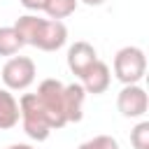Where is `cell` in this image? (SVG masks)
I'll list each match as a JSON object with an SVG mask.
<instances>
[{
  "mask_svg": "<svg viewBox=\"0 0 149 149\" xmlns=\"http://www.w3.org/2000/svg\"><path fill=\"white\" fill-rule=\"evenodd\" d=\"M19 112H21V123H23V130L30 140H37V142H44L49 137V133L54 130L37 95L35 93H23L21 100H19Z\"/></svg>",
  "mask_w": 149,
  "mask_h": 149,
  "instance_id": "cell-1",
  "label": "cell"
},
{
  "mask_svg": "<svg viewBox=\"0 0 149 149\" xmlns=\"http://www.w3.org/2000/svg\"><path fill=\"white\" fill-rule=\"evenodd\" d=\"M147 72V56L140 47H121L114 56V77L121 84H140Z\"/></svg>",
  "mask_w": 149,
  "mask_h": 149,
  "instance_id": "cell-2",
  "label": "cell"
},
{
  "mask_svg": "<svg viewBox=\"0 0 149 149\" xmlns=\"http://www.w3.org/2000/svg\"><path fill=\"white\" fill-rule=\"evenodd\" d=\"M63 81L58 79H44L40 86H37V100L51 123V128H63L68 123L65 119V112H63Z\"/></svg>",
  "mask_w": 149,
  "mask_h": 149,
  "instance_id": "cell-3",
  "label": "cell"
},
{
  "mask_svg": "<svg viewBox=\"0 0 149 149\" xmlns=\"http://www.w3.org/2000/svg\"><path fill=\"white\" fill-rule=\"evenodd\" d=\"M35 61L28 56H9V61L2 65V81L9 91H26L35 81Z\"/></svg>",
  "mask_w": 149,
  "mask_h": 149,
  "instance_id": "cell-4",
  "label": "cell"
},
{
  "mask_svg": "<svg viewBox=\"0 0 149 149\" xmlns=\"http://www.w3.org/2000/svg\"><path fill=\"white\" fill-rule=\"evenodd\" d=\"M147 107H149L147 91L140 84H123V88L116 95V109L121 112V116L140 119L147 114Z\"/></svg>",
  "mask_w": 149,
  "mask_h": 149,
  "instance_id": "cell-5",
  "label": "cell"
},
{
  "mask_svg": "<svg viewBox=\"0 0 149 149\" xmlns=\"http://www.w3.org/2000/svg\"><path fill=\"white\" fill-rule=\"evenodd\" d=\"M65 42H68V28H65V23L56 21V19H49V21L44 19L33 47H37L42 51H58Z\"/></svg>",
  "mask_w": 149,
  "mask_h": 149,
  "instance_id": "cell-6",
  "label": "cell"
},
{
  "mask_svg": "<svg viewBox=\"0 0 149 149\" xmlns=\"http://www.w3.org/2000/svg\"><path fill=\"white\" fill-rule=\"evenodd\" d=\"M81 79V86L86 93H93V95H100L109 88V81H112V72H109V65L102 63L100 58L79 77Z\"/></svg>",
  "mask_w": 149,
  "mask_h": 149,
  "instance_id": "cell-7",
  "label": "cell"
},
{
  "mask_svg": "<svg viewBox=\"0 0 149 149\" xmlns=\"http://www.w3.org/2000/svg\"><path fill=\"white\" fill-rule=\"evenodd\" d=\"M95 61H98V54H95V49L88 42H74L68 49V68L77 77H81Z\"/></svg>",
  "mask_w": 149,
  "mask_h": 149,
  "instance_id": "cell-8",
  "label": "cell"
},
{
  "mask_svg": "<svg viewBox=\"0 0 149 149\" xmlns=\"http://www.w3.org/2000/svg\"><path fill=\"white\" fill-rule=\"evenodd\" d=\"M84 98H86V91L81 84H68L63 86V112H65V119L77 123L81 121V107H84Z\"/></svg>",
  "mask_w": 149,
  "mask_h": 149,
  "instance_id": "cell-9",
  "label": "cell"
},
{
  "mask_svg": "<svg viewBox=\"0 0 149 149\" xmlns=\"http://www.w3.org/2000/svg\"><path fill=\"white\" fill-rule=\"evenodd\" d=\"M21 112H19V100L9 88H0V130H9L19 123Z\"/></svg>",
  "mask_w": 149,
  "mask_h": 149,
  "instance_id": "cell-10",
  "label": "cell"
},
{
  "mask_svg": "<svg viewBox=\"0 0 149 149\" xmlns=\"http://www.w3.org/2000/svg\"><path fill=\"white\" fill-rule=\"evenodd\" d=\"M42 21H44V19L35 16V14H23V16H19V19H16L14 30H16V33H19V37L23 40V44H30V47L35 44V37H37V33H40Z\"/></svg>",
  "mask_w": 149,
  "mask_h": 149,
  "instance_id": "cell-11",
  "label": "cell"
},
{
  "mask_svg": "<svg viewBox=\"0 0 149 149\" xmlns=\"http://www.w3.org/2000/svg\"><path fill=\"white\" fill-rule=\"evenodd\" d=\"M23 40L19 37V33L14 30V26H5L0 28V56H16L21 51Z\"/></svg>",
  "mask_w": 149,
  "mask_h": 149,
  "instance_id": "cell-12",
  "label": "cell"
},
{
  "mask_svg": "<svg viewBox=\"0 0 149 149\" xmlns=\"http://www.w3.org/2000/svg\"><path fill=\"white\" fill-rule=\"evenodd\" d=\"M74 9H77V0H47L42 12H47L49 19L61 21V19H68Z\"/></svg>",
  "mask_w": 149,
  "mask_h": 149,
  "instance_id": "cell-13",
  "label": "cell"
},
{
  "mask_svg": "<svg viewBox=\"0 0 149 149\" xmlns=\"http://www.w3.org/2000/svg\"><path fill=\"white\" fill-rule=\"evenodd\" d=\"M130 144L133 149H149V121H140L130 130Z\"/></svg>",
  "mask_w": 149,
  "mask_h": 149,
  "instance_id": "cell-14",
  "label": "cell"
},
{
  "mask_svg": "<svg viewBox=\"0 0 149 149\" xmlns=\"http://www.w3.org/2000/svg\"><path fill=\"white\" fill-rule=\"evenodd\" d=\"M77 149H119V142L112 135H95V137L86 140L84 144H79Z\"/></svg>",
  "mask_w": 149,
  "mask_h": 149,
  "instance_id": "cell-15",
  "label": "cell"
},
{
  "mask_svg": "<svg viewBox=\"0 0 149 149\" xmlns=\"http://www.w3.org/2000/svg\"><path fill=\"white\" fill-rule=\"evenodd\" d=\"M44 2L47 0H21V5L26 9H33V12H42L44 9Z\"/></svg>",
  "mask_w": 149,
  "mask_h": 149,
  "instance_id": "cell-16",
  "label": "cell"
},
{
  "mask_svg": "<svg viewBox=\"0 0 149 149\" xmlns=\"http://www.w3.org/2000/svg\"><path fill=\"white\" fill-rule=\"evenodd\" d=\"M7 149H35V147H30V144H23V142H19V144H9Z\"/></svg>",
  "mask_w": 149,
  "mask_h": 149,
  "instance_id": "cell-17",
  "label": "cell"
},
{
  "mask_svg": "<svg viewBox=\"0 0 149 149\" xmlns=\"http://www.w3.org/2000/svg\"><path fill=\"white\" fill-rule=\"evenodd\" d=\"M84 5H88V7H98V5H102L105 0H81Z\"/></svg>",
  "mask_w": 149,
  "mask_h": 149,
  "instance_id": "cell-18",
  "label": "cell"
}]
</instances>
